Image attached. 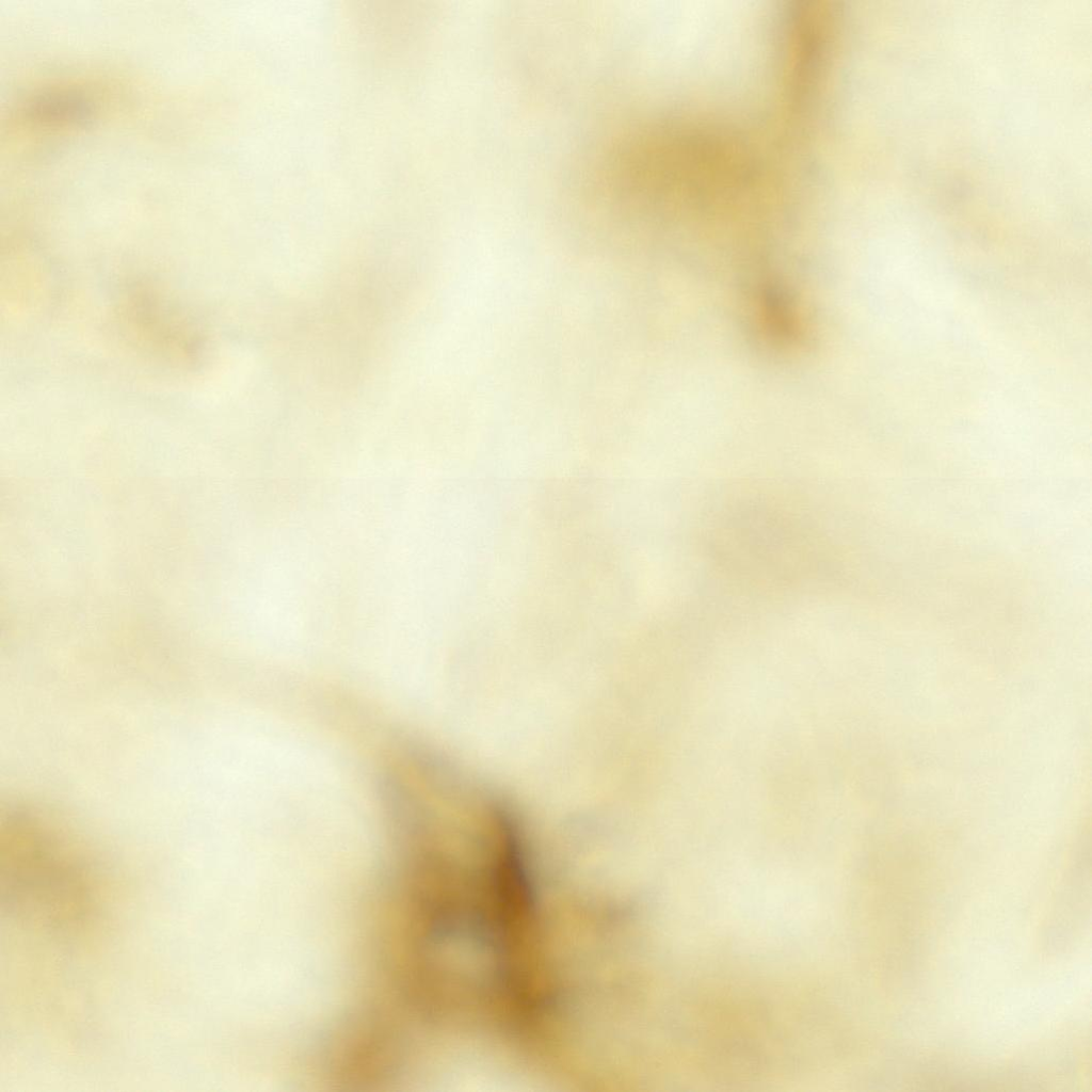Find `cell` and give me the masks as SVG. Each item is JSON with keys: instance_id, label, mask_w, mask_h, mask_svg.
I'll return each mask as SVG.
<instances>
[{"instance_id": "6da1fadb", "label": "cell", "mask_w": 1092, "mask_h": 1092, "mask_svg": "<svg viewBox=\"0 0 1092 1092\" xmlns=\"http://www.w3.org/2000/svg\"><path fill=\"white\" fill-rule=\"evenodd\" d=\"M709 546L720 565L759 588L801 589L828 579L823 539L790 511L768 502L744 501L725 511Z\"/></svg>"}]
</instances>
